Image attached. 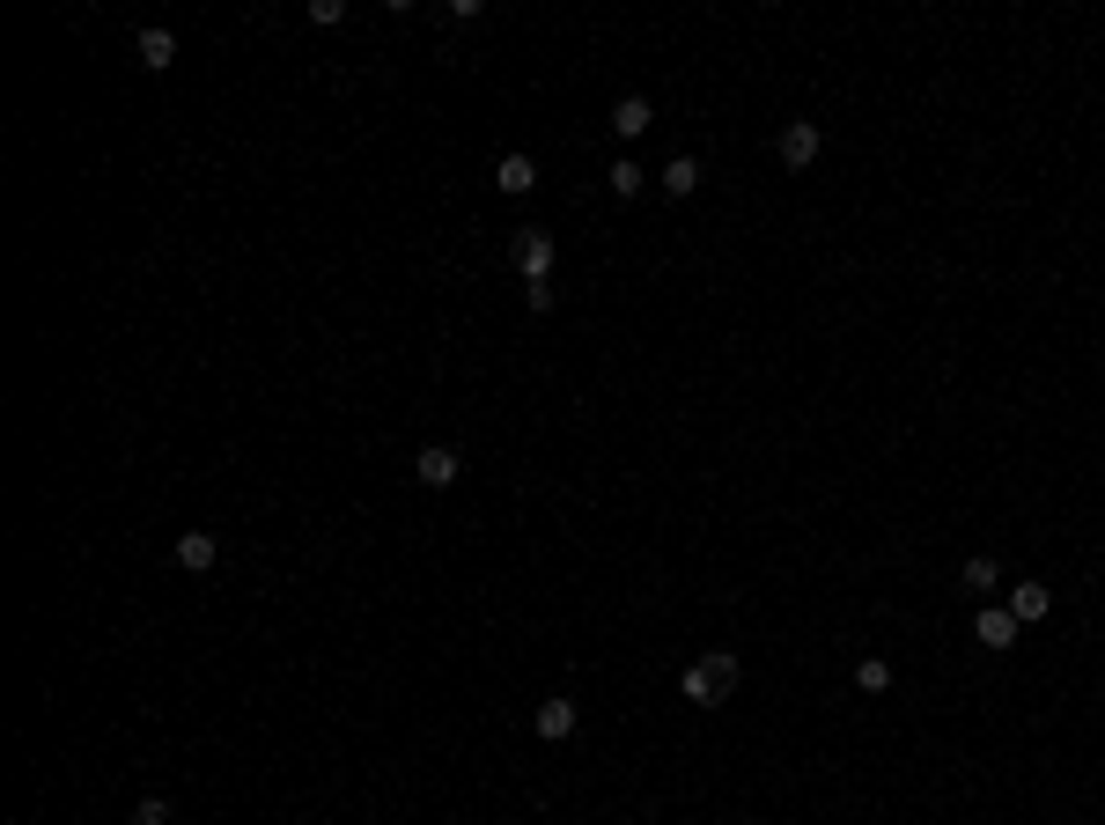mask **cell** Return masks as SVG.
Masks as SVG:
<instances>
[{
    "mask_svg": "<svg viewBox=\"0 0 1105 825\" xmlns=\"http://www.w3.org/2000/svg\"><path fill=\"white\" fill-rule=\"evenodd\" d=\"M678 693H686L693 707H722L737 693V656L730 649H708V656H693L686 671H678Z\"/></svg>",
    "mask_w": 1105,
    "mask_h": 825,
    "instance_id": "6da1fadb",
    "label": "cell"
},
{
    "mask_svg": "<svg viewBox=\"0 0 1105 825\" xmlns=\"http://www.w3.org/2000/svg\"><path fill=\"white\" fill-rule=\"evenodd\" d=\"M818 147H826V133H818V125H810V119H788V125H782V170H810V163H818Z\"/></svg>",
    "mask_w": 1105,
    "mask_h": 825,
    "instance_id": "7a4b0ae2",
    "label": "cell"
},
{
    "mask_svg": "<svg viewBox=\"0 0 1105 825\" xmlns=\"http://www.w3.org/2000/svg\"><path fill=\"white\" fill-rule=\"evenodd\" d=\"M457 472H465V464H457V450H450V442H428V450L413 458V480L435 486V494H442V486H457Z\"/></svg>",
    "mask_w": 1105,
    "mask_h": 825,
    "instance_id": "3957f363",
    "label": "cell"
},
{
    "mask_svg": "<svg viewBox=\"0 0 1105 825\" xmlns=\"http://www.w3.org/2000/svg\"><path fill=\"white\" fill-rule=\"evenodd\" d=\"M516 273H523V280H553V237H545V229H523V237H516Z\"/></svg>",
    "mask_w": 1105,
    "mask_h": 825,
    "instance_id": "277c9868",
    "label": "cell"
},
{
    "mask_svg": "<svg viewBox=\"0 0 1105 825\" xmlns=\"http://www.w3.org/2000/svg\"><path fill=\"white\" fill-rule=\"evenodd\" d=\"M1017 634H1025V627L1009 619V605H981V612H973V641H981V649H1009Z\"/></svg>",
    "mask_w": 1105,
    "mask_h": 825,
    "instance_id": "5b68a950",
    "label": "cell"
},
{
    "mask_svg": "<svg viewBox=\"0 0 1105 825\" xmlns=\"http://www.w3.org/2000/svg\"><path fill=\"white\" fill-rule=\"evenodd\" d=\"M214 560H221L214 531H185V538H177V568H185V575H207Z\"/></svg>",
    "mask_w": 1105,
    "mask_h": 825,
    "instance_id": "8992f818",
    "label": "cell"
},
{
    "mask_svg": "<svg viewBox=\"0 0 1105 825\" xmlns=\"http://www.w3.org/2000/svg\"><path fill=\"white\" fill-rule=\"evenodd\" d=\"M649 125H656V111H649V97H619V103H612V133H619V141H641Z\"/></svg>",
    "mask_w": 1105,
    "mask_h": 825,
    "instance_id": "52a82bcc",
    "label": "cell"
},
{
    "mask_svg": "<svg viewBox=\"0 0 1105 825\" xmlns=\"http://www.w3.org/2000/svg\"><path fill=\"white\" fill-rule=\"evenodd\" d=\"M494 185H501L509 199H523L531 185H539V163H531V155H501V163H494Z\"/></svg>",
    "mask_w": 1105,
    "mask_h": 825,
    "instance_id": "ba28073f",
    "label": "cell"
},
{
    "mask_svg": "<svg viewBox=\"0 0 1105 825\" xmlns=\"http://www.w3.org/2000/svg\"><path fill=\"white\" fill-rule=\"evenodd\" d=\"M1047 605H1054V597H1047V583H1017V590H1009V619H1017V627L1047 619Z\"/></svg>",
    "mask_w": 1105,
    "mask_h": 825,
    "instance_id": "9c48e42d",
    "label": "cell"
},
{
    "mask_svg": "<svg viewBox=\"0 0 1105 825\" xmlns=\"http://www.w3.org/2000/svg\"><path fill=\"white\" fill-rule=\"evenodd\" d=\"M133 52H141V67H155V74H163V67L177 59V37H170V30H155V23H147L141 37H133Z\"/></svg>",
    "mask_w": 1105,
    "mask_h": 825,
    "instance_id": "30bf717a",
    "label": "cell"
},
{
    "mask_svg": "<svg viewBox=\"0 0 1105 825\" xmlns=\"http://www.w3.org/2000/svg\"><path fill=\"white\" fill-rule=\"evenodd\" d=\"M539 737H545V745L575 737V701H539Z\"/></svg>",
    "mask_w": 1105,
    "mask_h": 825,
    "instance_id": "8fae6325",
    "label": "cell"
},
{
    "mask_svg": "<svg viewBox=\"0 0 1105 825\" xmlns=\"http://www.w3.org/2000/svg\"><path fill=\"white\" fill-rule=\"evenodd\" d=\"M605 185H612V193H619V199H634V193H641V185H649V170H641V163H634V155H619V163H612V170H605Z\"/></svg>",
    "mask_w": 1105,
    "mask_h": 825,
    "instance_id": "7c38bea8",
    "label": "cell"
},
{
    "mask_svg": "<svg viewBox=\"0 0 1105 825\" xmlns=\"http://www.w3.org/2000/svg\"><path fill=\"white\" fill-rule=\"evenodd\" d=\"M855 685L870 693V701H877V693H892V663H884V656H862V663H855Z\"/></svg>",
    "mask_w": 1105,
    "mask_h": 825,
    "instance_id": "4fadbf2b",
    "label": "cell"
},
{
    "mask_svg": "<svg viewBox=\"0 0 1105 825\" xmlns=\"http://www.w3.org/2000/svg\"><path fill=\"white\" fill-rule=\"evenodd\" d=\"M693 185H700V163H693V155H678V163L663 170V193H671V199H693Z\"/></svg>",
    "mask_w": 1105,
    "mask_h": 825,
    "instance_id": "5bb4252c",
    "label": "cell"
},
{
    "mask_svg": "<svg viewBox=\"0 0 1105 825\" xmlns=\"http://www.w3.org/2000/svg\"><path fill=\"white\" fill-rule=\"evenodd\" d=\"M995 583H1003V568H995V560H965V590H981V597H987V590H995Z\"/></svg>",
    "mask_w": 1105,
    "mask_h": 825,
    "instance_id": "9a60e30c",
    "label": "cell"
},
{
    "mask_svg": "<svg viewBox=\"0 0 1105 825\" xmlns=\"http://www.w3.org/2000/svg\"><path fill=\"white\" fill-rule=\"evenodd\" d=\"M310 23H318V30L346 23V0H310Z\"/></svg>",
    "mask_w": 1105,
    "mask_h": 825,
    "instance_id": "2e32d148",
    "label": "cell"
},
{
    "mask_svg": "<svg viewBox=\"0 0 1105 825\" xmlns=\"http://www.w3.org/2000/svg\"><path fill=\"white\" fill-rule=\"evenodd\" d=\"M523 302L545 317V310H553V280H523Z\"/></svg>",
    "mask_w": 1105,
    "mask_h": 825,
    "instance_id": "e0dca14e",
    "label": "cell"
},
{
    "mask_svg": "<svg viewBox=\"0 0 1105 825\" xmlns=\"http://www.w3.org/2000/svg\"><path fill=\"white\" fill-rule=\"evenodd\" d=\"M133 825H170V803H163V796H147L141 811H133Z\"/></svg>",
    "mask_w": 1105,
    "mask_h": 825,
    "instance_id": "ac0fdd59",
    "label": "cell"
}]
</instances>
